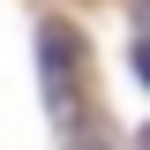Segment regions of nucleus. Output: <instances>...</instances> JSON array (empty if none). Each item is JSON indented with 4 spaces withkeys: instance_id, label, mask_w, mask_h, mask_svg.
Masks as SVG:
<instances>
[{
    "instance_id": "obj_1",
    "label": "nucleus",
    "mask_w": 150,
    "mask_h": 150,
    "mask_svg": "<svg viewBox=\"0 0 150 150\" xmlns=\"http://www.w3.org/2000/svg\"><path fill=\"white\" fill-rule=\"evenodd\" d=\"M38 68H45V105H53V120L68 128V112H75V68H83V38H75L68 23H45V30H38Z\"/></svg>"
},
{
    "instance_id": "obj_2",
    "label": "nucleus",
    "mask_w": 150,
    "mask_h": 150,
    "mask_svg": "<svg viewBox=\"0 0 150 150\" xmlns=\"http://www.w3.org/2000/svg\"><path fill=\"white\" fill-rule=\"evenodd\" d=\"M128 60H135V75H143V83H150V30L135 38V53H128Z\"/></svg>"
},
{
    "instance_id": "obj_3",
    "label": "nucleus",
    "mask_w": 150,
    "mask_h": 150,
    "mask_svg": "<svg viewBox=\"0 0 150 150\" xmlns=\"http://www.w3.org/2000/svg\"><path fill=\"white\" fill-rule=\"evenodd\" d=\"M143 150H150V128H143Z\"/></svg>"
},
{
    "instance_id": "obj_4",
    "label": "nucleus",
    "mask_w": 150,
    "mask_h": 150,
    "mask_svg": "<svg viewBox=\"0 0 150 150\" xmlns=\"http://www.w3.org/2000/svg\"><path fill=\"white\" fill-rule=\"evenodd\" d=\"M143 8H150V0H143Z\"/></svg>"
}]
</instances>
